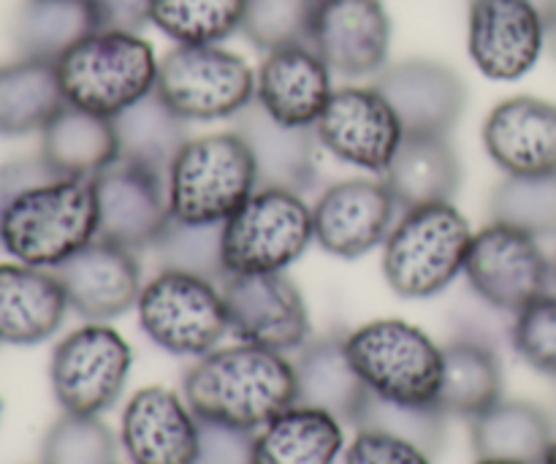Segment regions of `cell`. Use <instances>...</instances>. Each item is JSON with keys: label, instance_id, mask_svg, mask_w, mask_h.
<instances>
[{"label": "cell", "instance_id": "obj_13", "mask_svg": "<svg viewBox=\"0 0 556 464\" xmlns=\"http://www.w3.org/2000/svg\"><path fill=\"white\" fill-rule=\"evenodd\" d=\"M313 130L329 155L369 174H383L405 139L400 117L375 85L334 87Z\"/></svg>", "mask_w": 556, "mask_h": 464}, {"label": "cell", "instance_id": "obj_47", "mask_svg": "<svg viewBox=\"0 0 556 464\" xmlns=\"http://www.w3.org/2000/svg\"><path fill=\"white\" fill-rule=\"evenodd\" d=\"M552 266H554V283H556V255H554V261H552Z\"/></svg>", "mask_w": 556, "mask_h": 464}, {"label": "cell", "instance_id": "obj_48", "mask_svg": "<svg viewBox=\"0 0 556 464\" xmlns=\"http://www.w3.org/2000/svg\"><path fill=\"white\" fill-rule=\"evenodd\" d=\"M0 411H3V405H0Z\"/></svg>", "mask_w": 556, "mask_h": 464}, {"label": "cell", "instance_id": "obj_30", "mask_svg": "<svg viewBox=\"0 0 556 464\" xmlns=\"http://www.w3.org/2000/svg\"><path fill=\"white\" fill-rule=\"evenodd\" d=\"M552 443V422L532 402L500 400L472 418V451L478 460L543 464Z\"/></svg>", "mask_w": 556, "mask_h": 464}, {"label": "cell", "instance_id": "obj_33", "mask_svg": "<svg viewBox=\"0 0 556 464\" xmlns=\"http://www.w3.org/2000/svg\"><path fill=\"white\" fill-rule=\"evenodd\" d=\"M98 30L90 0H25L16 9L11 36L20 58L58 63L76 41Z\"/></svg>", "mask_w": 556, "mask_h": 464}, {"label": "cell", "instance_id": "obj_42", "mask_svg": "<svg viewBox=\"0 0 556 464\" xmlns=\"http://www.w3.org/2000/svg\"><path fill=\"white\" fill-rule=\"evenodd\" d=\"M253 438L255 432L226 427V424L201 422L195 464H253Z\"/></svg>", "mask_w": 556, "mask_h": 464}, {"label": "cell", "instance_id": "obj_2", "mask_svg": "<svg viewBox=\"0 0 556 464\" xmlns=\"http://www.w3.org/2000/svg\"><path fill=\"white\" fill-rule=\"evenodd\" d=\"M182 397L201 422L258 432L296 405L293 362L250 342L215 348L185 373Z\"/></svg>", "mask_w": 556, "mask_h": 464}, {"label": "cell", "instance_id": "obj_29", "mask_svg": "<svg viewBox=\"0 0 556 464\" xmlns=\"http://www.w3.org/2000/svg\"><path fill=\"white\" fill-rule=\"evenodd\" d=\"M63 103L54 63L16 58L0 65V136L20 139L41 134Z\"/></svg>", "mask_w": 556, "mask_h": 464}, {"label": "cell", "instance_id": "obj_4", "mask_svg": "<svg viewBox=\"0 0 556 464\" xmlns=\"http://www.w3.org/2000/svg\"><path fill=\"white\" fill-rule=\"evenodd\" d=\"M258 188L253 155L237 130L190 136L166 172L168 215L223 226Z\"/></svg>", "mask_w": 556, "mask_h": 464}, {"label": "cell", "instance_id": "obj_21", "mask_svg": "<svg viewBox=\"0 0 556 464\" xmlns=\"http://www.w3.org/2000/svg\"><path fill=\"white\" fill-rule=\"evenodd\" d=\"M483 150L505 177L556 172V103L538 96H510L486 114Z\"/></svg>", "mask_w": 556, "mask_h": 464}, {"label": "cell", "instance_id": "obj_32", "mask_svg": "<svg viewBox=\"0 0 556 464\" xmlns=\"http://www.w3.org/2000/svg\"><path fill=\"white\" fill-rule=\"evenodd\" d=\"M114 130H117L119 161L134 163L161 177H166L177 152L190 139L188 123L157 92H150L119 112L114 117Z\"/></svg>", "mask_w": 556, "mask_h": 464}, {"label": "cell", "instance_id": "obj_38", "mask_svg": "<svg viewBox=\"0 0 556 464\" xmlns=\"http://www.w3.org/2000/svg\"><path fill=\"white\" fill-rule=\"evenodd\" d=\"M318 0H248L242 36L261 52L309 43V27Z\"/></svg>", "mask_w": 556, "mask_h": 464}, {"label": "cell", "instance_id": "obj_9", "mask_svg": "<svg viewBox=\"0 0 556 464\" xmlns=\"http://www.w3.org/2000/svg\"><path fill=\"white\" fill-rule=\"evenodd\" d=\"M155 92L185 123L237 120L255 101V68L223 43H174L157 65Z\"/></svg>", "mask_w": 556, "mask_h": 464}, {"label": "cell", "instance_id": "obj_37", "mask_svg": "<svg viewBox=\"0 0 556 464\" xmlns=\"http://www.w3.org/2000/svg\"><path fill=\"white\" fill-rule=\"evenodd\" d=\"M41 464H117V440L98 416L63 413L43 435Z\"/></svg>", "mask_w": 556, "mask_h": 464}, {"label": "cell", "instance_id": "obj_34", "mask_svg": "<svg viewBox=\"0 0 556 464\" xmlns=\"http://www.w3.org/2000/svg\"><path fill=\"white\" fill-rule=\"evenodd\" d=\"M248 0H155L150 25L174 43H223L242 30Z\"/></svg>", "mask_w": 556, "mask_h": 464}, {"label": "cell", "instance_id": "obj_28", "mask_svg": "<svg viewBox=\"0 0 556 464\" xmlns=\"http://www.w3.org/2000/svg\"><path fill=\"white\" fill-rule=\"evenodd\" d=\"M342 451L345 424L307 405H291L253 438V464H337Z\"/></svg>", "mask_w": 556, "mask_h": 464}, {"label": "cell", "instance_id": "obj_3", "mask_svg": "<svg viewBox=\"0 0 556 464\" xmlns=\"http://www.w3.org/2000/svg\"><path fill=\"white\" fill-rule=\"evenodd\" d=\"M54 65L65 103L114 120L155 92L161 58L141 33L98 27Z\"/></svg>", "mask_w": 556, "mask_h": 464}, {"label": "cell", "instance_id": "obj_20", "mask_svg": "<svg viewBox=\"0 0 556 464\" xmlns=\"http://www.w3.org/2000/svg\"><path fill=\"white\" fill-rule=\"evenodd\" d=\"M199 438V416L166 386L136 391L119 418V443L130 464H195Z\"/></svg>", "mask_w": 556, "mask_h": 464}, {"label": "cell", "instance_id": "obj_11", "mask_svg": "<svg viewBox=\"0 0 556 464\" xmlns=\"http://www.w3.org/2000/svg\"><path fill=\"white\" fill-rule=\"evenodd\" d=\"M556 0H470L467 54L492 81H519L546 52Z\"/></svg>", "mask_w": 556, "mask_h": 464}, {"label": "cell", "instance_id": "obj_36", "mask_svg": "<svg viewBox=\"0 0 556 464\" xmlns=\"http://www.w3.org/2000/svg\"><path fill=\"white\" fill-rule=\"evenodd\" d=\"M152 250L161 261V269L190 272V275L210 277L217 283L226 280L220 226H201V223H182L168 217Z\"/></svg>", "mask_w": 556, "mask_h": 464}, {"label": "cell", "instance_id": "obj_44", "mask_svg": "<svg viewBox=\"0 0 556 464\" xmlns=\"http://www.w3.org/2000/svg\"><path fill=\"white\" fill-rule=\"evenodd\" d=\"M546 49L552 52L554 63H556V11L548 16V38H546Z\"/></svg>", "mask_w": 556, "mask_h": 464}, {"label": "cell", "instance_id": "obj_7", "mask_svg": "<svg viewBox=\"0 0 556 464\" xmlns=\"http://www.w3.org/2000/svg\"><path fill=\"white\" fill-rule=\"evenodd\" d=\"M313 242V206L302 193L255 188L220 226L223 272L226 277L286 272Z\"/></svg>", "mask_w": 556, "mask_h": 464}, {"label": "cell", "instance_id": "obj_45", "mask_svg": "<svg viewBox=\"0 0 556 464\" xmlns=\"http://www.w3.org/2000/svg\"><path fill=\"white\" fill-rule=\"evenodd\" d=\"M543 464H556V438H554V443L548 446L546 456H543Z\"/></svg>", "mask_w": 556, "mask_h": 464}, {"label": "cell", "instance_id": "obj_17", "mask_svg": "<svg viewBox=\"0 0 556 464\" xmlns=\"http://www.w3.org/2000/svg\"><path fill=\"white\" fill-rule=\"evenodd\" d=\"M372 85L391 103L405 136H448L467 106V85L459 71L432 58L389 63Z\"/></svg>", "mask_w": 556, "mask_h": 464}, {"label": "cell", "instance_id": "obj_8", "mask_svg": "<svg viewBox=\"0 0 556 464\" xmlns=\"http://www.w3.org/2000/svg\"><path fill=\"white\" fill-rule=\"evenodd\" d=\"M136 315L147 340L172 356H206L231 331L223 283L190 272L152 275L141 286Z\"/></svg>", "mask_w": 556, "mask_h": 464}, {"label": "cell", "instance_id": "obj_40", "mask_svg": "<svg viewBox=\"0 0 556 464\" xmlns=\"http://www.w3.org/2000/svg\"><path fill=\"white\" fill-rule=\"evenodd\" d=\"M510 342L532 369L556 378V293H543L516 313Z\"/></svg>", "mask_w": 556, "mask_h": 464}, {"label": "cell", "instance_id": "obj_46", "mask_svg": "<svg viewBox=\"0 0 556 464\" xmlns=\"http://www.w3.org/2000/svg\"><path fill=\"white\" fill-rule=\"evenodd\" d=\"M476 464H519V462H505V460H478Z\"/></svg>", "mask_w": 556, "mask_h": 464}, {"label": "cell", "instance_id": "obj_1", "mask_svg": "<svg viewBox=\"0 0 556 464\" xmlns=\"http://www.w3.org/2000/svg\"><path fill=\"white\" fill-rule=\"evenodd\" d=\"M98 239L92 179L60 177L36 158L0 166V250L11 261L58 269Z\"/></svg>", "mask_w": 556, "mask_h": 464}, {"label": "cell", "instance_id": "obj_27", "mask_svg": "<svg viewBox=\"0 0 556 464\" xmlns=\"http://www.w3.org/2000/svg\"><path fill=\"white\" fill-rule=\"evenodd\" d=\"M296 405L318 407L342 424H356L369 389L345 351V337L307 342L293 362Z\"/></svg>", "mask_w": 556, "mask_h": 464}, {"label": "cell", "instance_id": "obj_24", "mask_svg": "<svg viewBox=\"0 0 556 464\" xmlns=\"http://www.w3.org/2000/svg\"><path fill=\"white\" fill-rule=\"evenodd\" d=\"M233 130L242 136L253 155L258 188H282L302 196L313 188L318 174L315 147H320L313 128L277 123L253 101L233 120Z\"/></svg>", "mask_w": 556, "mask_h": 464}, {"label": "cell", "instance_id": "obj_10", "mask_svg": "<svg viewBox=\"0 0 556 464\" xmlns=\"http://www.w3.org/2000/svg\"><path fill=\"white\" fill-rule=\"evenodd\" d=\"M134 351L114 326L87 321L54 346L49 362L52 394L63 413L101 416L128 386Z\"/></svg>", "mask_w": 556, "mask_h": 464}, {"label": "cell", "instance_id": "obj_12", "mask_svg": "<svg viewBox=\"0 0 556 464\" xmlns=\"http://www.w3.org/2000/svg\"><path fill=\"white\" fill-rule=\"evenodd\" d=\"M465 277L489 308L516 315L548 293L554 266L535 237L489 221L472 234Z\"/></svg>", "mask_w": 556, "mask_h": 464}, {"label": "cell", "instance_id": "obj_16", "mask_svg": "<svg viewBox=\"0 0 556 464\" xmlns=\"http://www.w3.org/2000/svg\"><path fill=\"white\" fill-rule=\"evenodd\" d=\"M391 16L383 0H318L309 47L331 74L375 79L391 58Z\"/></svg>", "mask_w": 556, "mask_h": 464}, {"label": "cell", "instance_id": "obj_22", "mask_svg": "<svg viewBox=\"0 0 556 464\" xmlns=\"http://www.w3.org/2000/svg\"><path fill=\"white\" fill-rule=\"evenodd\" d=\"M331 68L309 43L266 52L255 71V103L291 128H315L334 85Z\"/></svg>", "mask_w": 556, "mask_h": 464}, {"label": "cell", "instance_id": "obj_18", "mask_svg": "<svg viewBox=\"0 0 556 464\" xmlns=\"http://www.w3.org/2000/svg\"><path fill=\"white\" fill-rule=\"evenodd\" d=\"M98 201V237L141 253L152 250L168 223L166 177L117 161L92 179Z\"/></svg>", "mask_w": 556, "mask_h": 464}, {"label": "cell", "instance_id": "obj_19", "mask_svg": "<svg viewBox=\"0 0 556 464\" xmlns=\"http://www.w3.org/2000/svg\"><path fill=\"white\" fill-rule=\"evenodd\" d=\"M68 297V308L87 321L119 318L136 308L141 280L139 253L109 239H92L54 269Z\"/></svg>", "mask_w": 556, "mask_h": 464}, {"label": "cell", "instance_id": "obj_15", "mask_svg": "<svg viewBox=\"0 0 556 464\" xmlns=\"http://www.w3.org/2000/svg\"><path fill=\"white\" fill-rule=\"evenodd\" d=\"M400 212L383 179L351 177L331 183L313 204L315 244L334 259H362L383 248Z\"/></svg>", "mask_w": 556, "mask_h": 464}, {"label": "cell", "instance_id": "obj_5", "mask_svg": "<svg viewBox=\"0 0 556 464\" xmlns=\"http://www.w3.org/2000/svg\"><path fill=\"white\" fill-rule=\"evenodd\" d=\"M472 226L454 201L402 210L383 242V277L402 299H432L465 275Z\"/></svg>", "mask_w": 556, "mask_h": 464}, {"label": "cell", "instance_id": "obj_25", "mask_svg": "<svg viewBox=\"0 0 556 464\" xmlns=\"http://www.w3.org/2000/svg\"><path fill=\"white\" fill-rule=\"evenodd\" d=\"M38 155L60 177L96 179L119 161L114 120L63 103L43 125Z\"/></svg>", "mask_w": 556, "mask_h": 464}, {"label": "cell", "instance_id": "obj_14", "mask_svg": "<svg viewBox=\"0 0 556 464\" xmlns=\"http://www.w3.org/2000/svg\"><path fill=\"white\" fill-rule=\"evenodd\" d=\"M228 329L239 342L277 353L302 351L309 342V310L286 272L231 275L223 280Z\"/></svg>", "mask_w": 556, "mask_h": 464}, {"label": "cell", "instance_id": "obj_39", "mask_svg": "<svg viewBox=\"0 0 556 464\" xmlns=\"http://www.w3.org/2000/svg\"><path fill=\"white\" fill-rule=\"evenodd\" d=\"M356 429H378L410 440L427 454H438L445 443V413L438 405H400L375 397L372 391L364 400Z\"/></svg>", "mask_w": 556, "mask_h": 464}, {"label": "cell", "instance_id": "obj_6", "mask_svg": "<svg viewBox=\"0 0 556 464\" xmlns=\"http://www.w3.org/2000/svg\"><path fill=\"white\" fill-rule=\"evenodd\" d=\"M358 378L380 400L400 405H438L443 348L424 329L400 318H378L345 337Z\"/></svg>", "mask_w": 556, "mask_h": 464}, {"label": "cell", "instance_id": "obj_23", "mask_svg": "<svg viewBox=\"0 0 556 464\" xmlns=\"http://www.w3.org/2000/svg\"><path fill=\"white\" fill-rule=\"evenodd\" d=\"M68 310V297L54 269L27 266L20 261L0 264V342H47L58 335Z\"/></svg>", "mask_w": 556, "mask_h": 464}, {"label": "cell", "instance_id": "obj_26", "mask_svg": "<svg viewBox=\"0 0 556 464\" xmlns=\"http://www.w3.org/2000/svg\"><path fill=\"white\" fill-rule=\"evenodd\" d=\"M380 179L400 210L454 201L462 185V163L448 136H405Z\"/></svg>", "mask_w": 556, "mask_h": 464}, {"label": "cell", "instance_id": "obj_41", "mask_svg": "<svg viewBox=\"0 0 556 464\" xmlns=\"http://www.w3.org/2000/svg\"><path fill=\"white\" fill-rule=\"evenodd\" d=\"M432 460L410 440L378 429H356V438L345 449V464H432Z\"/></svg>", "mask_w": 556, "mask_h": 464}, {"label": "cell", "instance_id": "obj_31", "mask_svg": "<svg viewBox=\"0 0 556 464\" xmlns=\"http://www.w3.org/2000/svg\"><path fill=\"white\" fill-rule=\"evenodd\" d=\"M503 400L500 356L481 340L462 337L443 348L438 407L445 416L476 418Z\"/></svg>", "mask_w": 556, "mask_h": 464}, {"label": "cell", "instance_id": "obj_43", "mask_svg": "<svg viewBox=\"0 0 556 464\" xmlns=\"http://www.w3.org/2000/svg\"><path fill=\"white\" fill-rule=\"evenodd\" d=\"M155 0H90L101 30L141 33L152 20Z\"/></svg>", "mask_w": 556, "mask_h": 464}, {"label": "cell", "instance_id": "obj_35", "mask_svg": "<svg viewBox=\"0 0 556 464\" xmlns=\"http://www.w3.org/2000/svg\"><path fill=\"white\" fill-rule=\"evenodd\" d=\"M489 217L530 237L556 234V172L505 177L489 199Z\"/></svg>", "mask_w": 556, "mask_h": 464}]
</instances>
